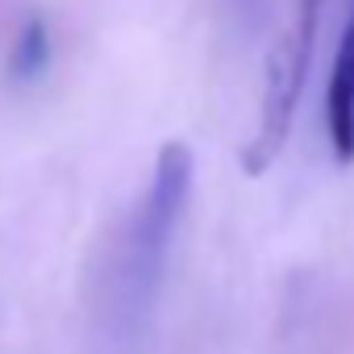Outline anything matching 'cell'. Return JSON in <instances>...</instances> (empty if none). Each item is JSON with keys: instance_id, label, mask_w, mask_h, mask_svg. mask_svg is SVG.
Masks as SVG:
<instances>
[{"instance_id": "1", "label": "cell", "mask_w": 354, "mask_h": 354, "mask_svg": "<svg viewBox=\"0 0 354 354\" xmlns=\"http://www.w3.org/2000/svg\"><path fill=\"white\" fill-rule=\"evenodd\" d=\"M188 196H192V150L184 142H162L154 158V175L129 217L125 250H121V292L129 308H146L150 296L158 292Z\"/></svg>"}, {"instance_id": "2", "label": "cell", "mask_w": 354, "mask_h": 354, "mask_svg": "<svg viewBox=\"0 0 354 354\" xmlns=\"http://www.w3.org/2000/svg\"><path fill=\"white\" fill-rule=\"evenodd\" d=\"M321 9H325V0H296L292 21L279 30L275 46L267 55L259 121H254L250 142L242 146L246 175H263L288 146V133H292V121L300 109V92H304V75H308V59H313L317 30H321Z\"/></svg>"}, {"instance_id": "3", "label": "cell", "mask_w": 354, "mask_h": 354, "mask_svg": "<svg viewBox=\"0 0 354 354\" xmlns=\"http://www.w3.org/2000/svg\"><path fill=\"white\" fill-rule=\"evenodd\" d=\"M325 133L337 162H354V9L337 42V59L325 88Z\"/></svg>"}, {"instance_id": "4", "label": "cell", "mask_w": 354, "mask_h": 354, "mask_svg": "<svg viewBox=\"0 0 354 354\" xmlns=\"http://www.w3.org/2000/svg\"><path fill=\"white\" fill-rule=\"evenodd\" d=\"M50 63V38H46V26L38 17H30L13 42V59H9V75L13 80H38Z\"/></svg>"}]
</instances>
